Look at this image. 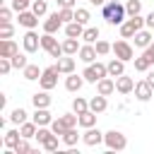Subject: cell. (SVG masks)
<instances>
[{
    "mask_svg": "<svg viewBox=\"0 0 154 154\" xmlns=\"http://www.w3.org/2000/svg\"><path fill=\"white\" fill-rule=\"evenodd\" d=\"M125 14H128L125 5H120V2H116V0H108V2L101 7V17H103L108 24H113V26H120V24L125 22Z\"/></svg>",
    "mask_w": 154,
    "mask_h": 154,
    "instance_id": "cell-1",
    "label": "cell"
},
{
    "mask_svg": "<svg viewBox=\"0 0 154 154\" xmlns=\"http://www.w3.org/2000/svg\"><path fill=\"white\" fill-rule=\"evenodd\" d=\"M142 26H147V22H144V17H140V14H132V17H128L123 24H120V36L123 38H132Z\"/></svg>",
    "mask_w": 154,
    "mask_h": 154,
    "instance_id": "cell-2",
    "label": "cell"
},
{
    "mask_svg": "<svg viewBox=\"0 0 154 154\" xmlns=\"http://www.w3.org/2000/svg\"><path fill=\"white\" fill-rule=\"evenodd\" d=\"M103 142H106V147H108L111 152H123V149L128 147V137H125L120 130H108V132L103 135Z\"/></svg>",
    "mask_w": 154,
    "mask_h": 154,
    "instance_id": "cell-3",
    "label": "cell"
},
{
    "mask_svg": "<svg viewBox=\"0 0 154 154\" xmlns=\"http://www.w3.org/2000/svg\"><path fill=\"white\" fill-rule=\"evenodd\" d=\"M84 79L87 82H91V84H96L99 79H103V77H108V67L103 65V63H89L87 67H84Z\"/></svg>",
    "mask_w": 154,
    "mask_h": 154,
    "instance_id": "cell-4",
    "label": "cell"
},
{
    "mask_svg": "<svg viewBox=\"0 0 154 154\" xmlns=\"http://www.w3.org/2000/svg\"><path fill=\"white\" fill-rule=\"evenodd\" d=\"M58 75H60L58 65H51V67H46V70H43V75L38 77V84H41V89L51 91V89L58 84Z\"/></svg>",
    "mask_w": 154,
    "mask_h": 154,
    "instance_id": "cell-5",
    "label": "cell"
},
{
    "mask_svg": "<svg viewBox=\"0 0 154 154\" xmlns=\"http://www.w3.org/2000/svg\"><path fill=\"white\" fill-rule=\"evenodd\" d=\"M113 55L120 58V60H125V63H128V60H135V58H132L135 51H132V46H130L128 41H116V43H113Z\"/></svg>",
    "mask_w": 154,
    "mask_h": 154,
    "instance_id": "cell-6",
    "label": "cell"
},
{
    "mask_svg": "<svg viewBox=\"0 0 154 154\" xmlns=\"http://www.w3.org/2000/svg\"><path fill=\"white\" fill-rule=\"evenodd\" d=\"M103 135H106V132H101L99 128H87V132L82 135V142H84L87 147H96V144L103 142Z\"/></svg>",
    "mask_w": 154,
    "mask_h": 154,
    "instance_id": "cell-7",
    "label": "cell"
},
{
    "mask_svg": "<svg viewBox=\"0 0 154 154\" xmlns=\"http://www.w3.org/2000/svg\"><path fill=\"white\" fill-rule=\"evenodd\" d=\"M152 94H154V87H152L147 79L135 82V99H140V101H149V99H152Z\"/></svg>",
    "mask_w": 154,
    "mask_h": 154,
    "instance_id": "cell-8",
    "label": "cell"
},
{
    "mask_svg": "<svg viewBox=\"0 0 154 154\" xmlns=\"http://www.w3.org/2000/svg\"><path fill=\"white\" fill-rule=\"evenodd\" d=\"M22 43H24V51H26V53H36V51H38V46H41V38H38V34H34V31L29 29V31L24 34Z\"/></svg>",
    "mask_w": 154,
    "mask_h": 154,
    "instance_id": "cell-9",
    "label": "cell"
},
{
    "mask_svg": "<svg viewBox=\"0 0 154 154\" xmlns=\"http://www.w3.org/2000/svg\"><path fill=\"white\" fill-rule=\"evenodd\" d=\"M116 91H118V94H130V91H135V82H132V77H128V75L116 77Z\"/></svg>",
    "mask_w": 154,
    "mask_h": 154,
    "instance_id": "cell-10",
    "label": "cell"
},
{
    "mask_svg": "<svg viewBox=\"0 0 154 154\" xmlns=\"http://www.w3.org/2000/svg\"><path fill=\"white\" fill-rule=\"evenodd\" d=\"M60 26H63L60 12H53V14H51V17H48V19L43 22V31H46V34H55V31H58Z\"/></svg>",
    "mask_w": 154,
    "mask_h": 154,
    "instance_id": "cell-11",
    "label": "cell"
},
{
    "mask_svg": "<svg viewBox=\"0 0 154 154\" xmlns=\"http://www.w3.org/2000/svg\"><path fill=\"white\" fill-rule=\"evenodd\" d=\"M84 82H87L84 75H75V72H70L67 79H65V89H67V91H79Z\"/></svg>",
    "mask_w": 154,
    "mask_h": 154,
    "instance_id": "cell-12",
    "label": "cell"
},
{
    "mask_svg": "<svg viewBox=\"0 0 154 154\" xmlns=\"http://www.w3.org/2000/svg\"><path fill=\"white\" fill-rule=\"evenodd\" d=\"M113 91H116V79H111V77H103V79H99V82H96V94L111 96Z\"/></svg>",
    "mask_w": 154,
    "mask_h": 154,
    "instance_id": "cell-13",
    "label": "cell"
},
{
    "mask_svg": "<svg viewBox=\"0 0 154 154\" xmlns=\"http://www.w3.org/2000/svg\"><path fill=\"white\" fill-rule=\"evenodd\" d=\"M17 53H19L17 43H14L12 38H2V43H0V58H12V55H17Z\"/></svg>",
    "mask_w": 154,
    "mask_h": 154,
    "instance_id": "cell-14",
    "label": "cell"
},
{
    "mask_svg": "<svg viewBox=\"0 0 154 154\" xmlns=\"http://www.w3.org/2000/svg\"><path fill=\"white\" fill-rule=\"evenodd\" d=\"M19 24L26 26V29H34V26L38 24V14H34V12H29V10H22V12H19Z\"/></svg>",
    "mask_w": 154,
    "mask_h": 154,
    "instance_id": "cell-15",
    "label": "cell"
},
{
    "mask_svg": "<svg viewBox=\"0 0 154 154\" xmlns=\"http://www.w3.org/2000/svg\"><path fill=\"white\" fill-rule=\"evenodd\" d=\"M77 55H79V60H82V63H87V65H89V63H94V60H96V55H99V53H96V48H94L91 43H87V46H82V48H79V53H77Z\"/></svg>",
    "mask_w": 154,
    "mask_h": 154,
    "instance_id": "cell-16",
    "label": "cell"
},
{
    "mask_svg": "<svg viewBox=\"0 0 154 154\" xmlns=\"http://www.w3.org/2000/svg\"><path fill=\"white\" fill-rule=\"evenodd\" d=\"M58 70H60V75H70V72H75V58L72 55H63V58H58Z\"/></svg>",
    "mask_w": 154,
    "mask_h": 154,
    "instance_id": "cell-17",
    "label": "cell"
},
{
    "mask_svg": "<svg viewBox=\"0 0 154 154\" xmlns=\"http://www.w3.org/2000/svg\"><path fill=\"white\" fill-rule=\"evenodd\" d=\"M106 67H108V77H120V75H125V60H120V58H113Z\"/></svg>",
    "mask_w": 154,
    "mask_h": 154,
    "instance_id": "cell-18",
    "label": "cell"
},
{
    "mask_svg": "<svg viewBox=\"0 0 154 154\" xmlns=\"http://www.w3.org/2000/svg\"><path fill=\"white\" fill-rule=\"evenodd\" d=\"M31 103H34V108H48V106H51L48 91H46V89H43V91H36V94L31 96Z\"/></svg>",
    "mask_w": 154,
    "mask_h": 154,
    "instance_id": "cell-19",
    "label": "cell"
},
{
    "mask_svg": "<svg viewBox=\"0 0 154 154\" xmlns=\"http://www.w3.org/2000/svg\"><path fill=\"white\" fill-rule=\"evenodd\" d=\"M82 34H84V24H79V22L65 24V36H70V38H82Z\"/></svg>",
    "mask_w": 154,
    "mask_h": 154,
    "instance_id": "cell-20",
    "label": "cell"
},
{
    "mask_svg": "<svg viewBox=\"0 0 154 154\" xmlns=\"http://www.w3.org/2000/svg\"><path fill=\"white\" fill-rule=\"evenodd\" d=\"M89 108H91L94 113H103V111L108 108V101H106V96H103V94H96V96L89 101Z\"/></svg>",
    "mask_w": 154,
    "mask_h": 154,
    "instance_id": "cell-21",
    "label": "cell"
},
{
    "mask_svg": "<svg viewBox=\"0 0 154 154\" xmlns=\"http://www.w3.org/2000/svg\"><path fill=\"white\" fill-rule=\"evenodd\" d=\"M34 123H36L38 128H41V125H51L53 118H51L48 108H36V111H34Z\"/></svg>",
    "mask_w": 154,
    "mask_h": 154,
    "instance_id": "cell-22",
    "label": "cell"
},
{
    "mask_svg": "<svg viewBox=\"0 0 154 154\" xmlns=\"http://www.w3.org/2000/svg\"><path fill=\"white\" fill-rule=\"evenodd\" d=\"M19 140H22V132H19V130H7L5 137H2V142H5L7 149H14V147L19 144Z\"/></svg>",
    "mask_w": 154,
    "mask_h": 154,
    "instance_id": "cell-23",
    "label": "cell"
},
{
    "mask_svg": "<svg viewBox=\"0 0 154 154\" xmlns=\"http://www.w3.org/2000/svg\"><path fill=\"white\" fill-rule=\"evenodd\" d=\"M135 46H140V48H147L149 43H152V31H144V29H140L135 36Z\"/></svg>",
    "mask_w": 154,
    "mask_h": 154,
    "instance_id": "cell-24",
    "label": "cell"
},
{
    "mask_svg": "<svg viewBox=\"0 0 154 154\" xmlns=\"http://www.w3.org/2000/svg\"><path fill=\"white\" fill-rule=\"evenodd\" d=\"M58 46H60V43H58V38H55L53 34H43V36H41V48H43L46 53H51V51L58 48Z\"/></svg>",
    "mask_w": 154,
    "mask_h": 154,
    "instance_id": "cell-25",
    "label": "cell"
},
{
    "mask_svg": "<svg viewBox=\"0 0 154 154\" xmlns=\"http://www.w3.org/2000/svg\"><path fill=\"white\" fill-rule=\"evenodd\" d=\"M79 48H82V46L77 43V38H70V36H67V38L63 41V51H65V55H77Z\"/></svg>",
    "mask_w": 154,
    "mask_h": 154,
    "instance_id": "cell-26",
    "label": "cell"
},
{
    "mask_svg": "<svg viewBox=\"0 0 154 154\" xmlns=\"http://www.w3.org/2000/svg\"><path fill=\"white\" fill-rule=\"evenodd\" d=\"M79 125L82 128H94L96 125V113L89 108V111H84V113H79Z\"/></svg>",
    "mask_w": 154,
    "mask_h": 154,
    "instance_id": "cell-27",
    "label": "cell"
},
{
    "mask_svg": "<svg viewBox=\"0 0 154 154\" xmlns=\"http://www.w3.org/2000/svg\"><path fill=\"white\" fill-rule=\"evenodd\" d=\"M19 132H22V137H26V140H31V137H36V132H38V125L31 120V123H22L19 125Z\"/></svg>",
    "mask_w": 154,
    "mask_h": 154,
    "instance_id": "cell-28",
    "label": "cell"
},
{
    "mask_svg": "<svg viewBox=\"0 0 154 154\" xmlns=\"http://www.w3.org/2000/svg\"><path fill=\"white\" fill-rule=\"evenodd\" d=\"M60 140H63L67 147H75V144H77V140H79V135H77V130H75V128H67V130L60 135Z\"/></svg>",
    "mask_w": 154,
    "mask_h": 154,
    "instance_id": "cell-29",
    "label": "cell"
},
{
    "mask_svg": "<svg viewBox=\"0 0 154 154\" xmlns=\"http://www.w3.org/2000/svg\"><path fill=\"white\" fill-rule=\"evenodd\" d=\"M22 72H24V79H29V82H31V79H38V77L43 75V70H38V65H31V63H29Z\"/></svg>",
    "mask_w": 154,
    "mask_h": 154,
    "instance_id": "cell-30",
    "label": "cell"
},
{
    "mask_svg": "<svg viewBox=\"0 0 154 154\" xmlns=\"http://www.w3.org/2000/svg\"><path fill=\"white\" fill-rule=\"evenodd\" d=\"M82 38H84L87 43H96V41H99V29H96V26H87L84 34H82Z\"/></svg>",
    "mask_w": 154,
    "mask_h": 154,
    "instance_id": "cell-31",
    "label": "cell"
},
{
    "mask_svg": "<svg viewBox=\"0 0 154 154\" xmlns=\"http://www.w3.org/2000/svg\"><path fill=\"white\" fill-rule=\"evenodd\" d=\"M72 111L79 116V113H84V111H89V101H84L82 96H75V101H72Z\"/></svg>",
    "mask_w": 154,
    "mask_h": 154,
    "instance_id": "cell-32",
    "label": "cell"
},
{
    "mask_svg": "<svg viewBox=\"0 0 154 154\" xmlns=\"http://www.w3.org/2000/svg\"><path fill=\"white\" fill-rule=\"evenodd\" d=\"M12 34H14L12 22H0V38H12Z\"/></svg>",
    "mask_w": 154,
    "mask_h": 154,
    "instance_id": "cell-33",
    "label": "cell"
},
{
    "mask_svg": "<svg viewBox=\"0 0 154 154\" xmlns=\"http://www.w3.org/2000/svg\"><path fill=\"white\" fill-rule=\"evenodd\" d=\"M10 60H12V67H17V70H24V67L29 65V60H26V55H22V53H17V55H12Z\"/></svg>",
    "mask_w": 154,
    "mask_h": 154,
    "instance_id": "cell-34",
    "label": "cell"
},
{
    "mask_svg": "<svg viewBox=\"0 0 154 154\" xmlns=\"http://www.w3.org/2000/svg\"><path fill=\"white\" fill-rule=\"evenodd\" d=\"M132 63H135V70H137V72H147V70L152 67V63H149V60H147L144 55H140V58H135Z\"/></svg>",
    "mask_w": 154,
    "mask_h": 154,
    "instance_id": "cell-35",
    "label": "cell"
},
{
    "mask_svg": "<svg viewBox=\"0 0 154 154\" xmlns=\"http://www.w3.org/2000/svg\"><path fill=\"white\" fill-rule=\"evenodd\" d=\"M58 137H60V135H55V132H53V135H51L41 147H43L46 152H58Z\"/></svg>",
    "mask_w": 154,
    "mask_h": 154,
    "instance_id": "cell-36",
    "label": "cell"
},
{
    "mask_svg": "<svg viewBox=\"0 0 154 154\" xmlns=\"http://www.w3.org/2000/svg\"><path fill=\"white\" fill-rule=\"evenodd\" d=\"M125 10H128V17H132V14H140V12H142V2H140V0H128Z\"/></svg>",
    "mask_w": 154,
    "mask_h": 154,
    "instance_id": "cell-37",
    "label": "cell"
},
{
    "mask_svg": "<svg viewBox=\"0 0 154 154\" xmlns=\"http://www.w3.org/2000/svg\"><path fill=\"white\" fill-rule=\"evenodd\" d=\"M60 19H63V24L75 22V10L72 7H60Z\"/></svg>",
    "mask_w": 154,
    "mask_h": 154,
    "instance_id": "cell-38",
    "label": "cell"
},
{
    "mask_svg": "<svg viewBox=\"0 0 154 154\" xmlns=\"http://www.w3.org/2000/svg\"><path fill=\"white\" fill-rule=\"evenodd\" d=\"M10 118H12V123H17V125H22V123H26V111H24V108H14Z\"/></svg>",
    "mask_w": 154,
    "mask_h": 154,
    "instance_id": "cell-39",
    "label": "cell"
},
{
    "mask_svg": "<svg viewBox=\"0 0 154 154\" xmlns=\"http://www.w3.org/2000/svg\"><path fill=\"white\" fill-rule=\"evenodd\" d=\"M46 10H48L46 0H34V2H31V12H34V14L41 17V14H46Z\"/></svg>",
    "mask_w": 154,
    "mask_h": 154,
    "instance_id": "cell-40",
    "label": "cell"
},
{
    "mask_svg": "<svg viewBox=\"0 0 154 154\" xmlns=\"http://www.w3.org/2000/svg\"><path fill=\"white\" fill-rule=\"evenodd\" d=\"M75 22H79V24H87V22H89V10H84V7H77V10H75Z\"/></svg>",
    "mask_w": 154,
    "mask_h": 154,
    "instance_id": "cell-41",
    "label": "cell"
},
{
    "mask_svg": "<svg viewBox=\"0 0 154 154\" xmlns=\"http://www.w3.org/2000/svg\"><path fill=\"white\" fill-rule=\"evenodd\" d=\"M94 48H96V53H99V55H106V53H111V51H113V46H111L108 41H101V38L96 41V46H94Z\"/></svg>",
    "mask_w": 154,
    "mask_h": 154,
    "instance_id": "cell-42",
    "label": "cell"
},
{
    "mask_svg": "<svg viewBox=\"0 0 154 154\" xmlns=\"http://www.w3.org/2000/svg\"><path fill=\"white\" fill-rule=\"evenodd\" d=\"M29 152H31V144H29V140H26V137H22V140H19V144L14 147V154H29Z\"/></svg>",
    "mask_w": 154,
    "mask_h": 154,
    "instance_id": "cell-43",
    "label": "cell"
},
{
    "mask_svg": "<svg viewBox=\"0 0 154 154\" xmlns=\"http://www.w3.org/2000/svg\"><path fill=\"white\" fill-rule=\"evenodd\" d=\"M51 130H53L55 135H63V132H65L67 128H65V123H63V118H55V120L51 123Z\"/></svg>",
    "mask_w": 154,
    "mask_h": 154,
    "instance_id": "cell-44",
    "label": "cell"
},
{
    "mask_svg": "<svg viewBox=\"0 0 154 154\" xmlns=\"http://www.w3.org/2000/svg\"><path fill=\"white\" fill-rule=\"evenodd\" d=\"M51 135H53V130H46V125H41V128H38V132H36V140L43 144V142H46Z\"/></svg>",
    "mask_w": 154,
    "mask_h": 154,
    "instance_id": "cell-45",
    "label": "cell"
},
{
    "mask_svg": "<svg viewBox=\"0 0 154 154\" xmlns=\"http://www.w3.org/2000/svg\"><path fill=\"white\" fill-rule=\"evenodd\" d=\"M29 5H31V0H12V10H17V12L26 10Z\"/></svg>",
    "mask_w": 154,
    "mask_h": 154,
    "instance_id": "cell-46",
    "label": "cell"
},
{
    "mask_svg": "<svg viewBox=\"0 0 154 154\" xmlns=\"http://www.w3.org/2000/svg\"><path fill=\"white\" fill-rule=\"evenodd\" d=\"M10 19H12V10L7 5H2L0 7V22H10Z\"/></svg>",
    "mask_w": 154,
    "mask_h": 154,
    "instance_id": "cell-47",
    "label": "cell"
},
{
    "mask_svg": "<svg viewBox=\"0 0 154 154\" xmlns=\"http://www.w3.org/2000/svg\"><path fill=\"white\" fill-rule=\"evenodd\" d=\"M10 70H12V60H10V58H0V72L7 75Z\"/></svg>",
    "mask_w": 154,
    "mask_h": 154,
    "instance_id": "cell-48",
    "label": "cell"
},
{
    "mask_svg": "<svg viewBox=\"0 0 154 154\" xmlns=\"http://www.w3.org/2000/svg\"><path fill=\"white\" fill-rule=\"evenodd\" d=\"M142 55H144V58H147L149 63H154V41H152V43H149V46L144 48V53H142Z\"/></svg>",
    "mask_w": 154,
    "mask_h": 154,
    "instance_id": "cell-49",
    "label": "cell"
},
{
    "mask_svg": "<svg viewBox=\"0 0 154 154\" xmlns=\"http://www.w3.org/2000/svg\"><path fill=\"white\" fill-rule=\"evenodd\" d=\"M144 22H147V26H149V29H154V12H149V14L144 17Z\"/></svg>",
    "mask_w": 154,
    "mask_h": 154,
    "instance_id": "cell-50",
    "label": "cell"
},
{
    "mask_svg": "<svg viewBox=\"0 0 154 154\" xmlns=\"http://www.w3.org/2000/svg\"><path fill=\"white\" fill-rule=\"evenodd\" d=\"M75 0H58V7H72Z\"/></svg>",
    "mask_w": 154,
    "mask_h": 154,
    "instance_id": "cell-51",
    "label": "cell"
},
{
    "mask_svg": "<svg viewBox=\"0 0 154 154\" xmlns=\"http://www.w3.org/2000/svg\"><path fill=\"white\" fill-rule=\"evenodd\" d=\"M147 82L154 87V70H147Z\"/></svg>",
    "mask_w": 154,
    "mask_h": 154,
    "instance_id": "cell-52",
    "label": "cell"
},
{
    "mask_svg": "<svg viewBox=\"0 0 154 154\" xmlns=\"http://www.w3.org/2000/svg\"><path fill=\"white\" fill-rule=\"evenodd\" d=\"M89 2H91V5H96V7H103V5H106V0H89Z\"/></svg>",
    "mask_w": 154,
    "mask_h": 154,
    "instance_id": "cell-53",
    "label": "cell"
}]
</instances>
